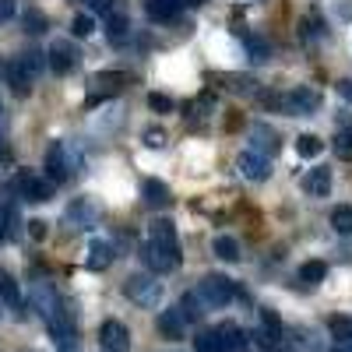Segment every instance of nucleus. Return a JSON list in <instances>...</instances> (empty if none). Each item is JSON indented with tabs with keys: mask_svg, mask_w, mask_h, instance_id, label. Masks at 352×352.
Returning <instances> with one entry per match:
<instances>
[{
	"mask_svg": "<svg viewBox=\"0 0 352 352\" xmlns=\"http://www.w3.org/2000/svg\"><path fill=\"white\" fill-rule=\"evenodd\" d=\"M141 257L155 275L180 268V236H176V226L169 219H155L148 226V240L141 247Z\"/></svg>",
	"mask_w": 352,
	"mask_h": 352,
	"instance_id": "f257e3e1",
	"label": "nucleus"
},
{
	"mask_svg": "<svg viewBox=\"0 0 352 352\" xmlns=\"http://www.w3.org/2000/svg\"><path fill=\"white\" fill-rule=\"evenodd\" d=\"M39 74H43V53L39 50H25L8 64V81H11V88L18 96H25Z\"/></svg>",
	"mask_w": 352,
	"mask_h": 352,
	"instance_id": "f03ea898",
	"label": "nucleus"
},
{
	"mask_svg": "<svg viewBox=\"0 0 352 352\" xmlns=\"http://www.w3.org/2000/svg\"><path fill=\"white\" fill-rule=\"evenodd\" d=\"M124 292H127V300L134 303V307H144V310H152V307H159L162 303V282L155 278V275H148V272H138V275H131L127 282H124Z\"/></svg>",
	"mask_w": 352,
	"mask_h": 352,
	"instance_id": "7ed1b4c3",
	"label": "nucleus"
},
{
	"mask_svg": "<svg viewBox=\"0 0 352 352\" xmlns=\"http://www.w3.org/2000/svg\"><path fill=\"white\" fill-rule=\"evenodd\" d=\"M197 303L201 307H208V310H222V307H229L232 303V296H236V289H232V282L229 278H222V275H208L201 285H197Z\"/></svg>",
	"mask_w": 352,
	"mask_h": 352,
	"instance_id": "20e7f679",
	"label": "nucleus"
},
{
	"mask_svg": "<svg viewBox=\"0 0 352 352\" xmlns=\"http://www.w3.org/2000/svg\"><path fill=\"white\" fill-rule=\"evenodd\" d=\"M272 102L278 109H285L289 116H310L320 106V92H317V88H310V85H296L292 92H285V96H278Z\"/></svg>",
	"mask_w": 352,
	"mask_h": 352,
	"instance_id": "39448f33",
	"label": "nucleus"
},
{
	"mask_svg": "<svg viewBox=\"0 0 352 352\" xmlns=\"http://www.w3.org/2000/svg\"><path fill=\"white\" fill-rule=\"evenodd\" d=\"M14 194L28 204H43V201L53 197V184L43 180V176H36V173H18L14 176Z\"/></svg>",
	"mask_w": 352,
	"mask_h": 352,
	"instance_id": "423d86ee",
	"label": "nucleus"
},
{
	"mask_svg": "<svg viewBox=\"0 0 352 352\" xmlns=\"http://www.w3.org/2000/svg\"><path fill=\"white\" fill-rule=\"evenodd\" d=\"M99 345L102 352H131V331L124 320H102V328H99Z\"/></svg>",
	"mask_w": 352,
	"mask_h": 352,
	"instance_id": "0eeeda50",
	"label": "nucleus"
},
{
	"mask_svg": "<svg viewBox=\"0 0 352 352\" xmlns=\"http://www.w3.org/2000/svg\"><path fill=\"white\" fill-rule=\"evenodd\" d=\"M67 222L74 229H96L99 226V204L92 197H74L67 204Z\"/></svg>",
	"mask_w": 352,
	"mask_h": 352,
	"instance_id": "6e6552de",
	"label": "nucleus"
},
{
	"mask_svg": "<svg viewBox=\"0 0 352 352\" xmlns=\"http://www.w3.org/2000/svg\"><path fill=\"white\" fill-rule=\"evenodd\" d=\"M46 176H50V184H64L71 176V159H67L64 141H53L46 148Z\"/></svg>",
	"mask_w": 352,
	"mask_h": 352,
	"instance_id": "1a4fd4ad",
	"label": "nucleus"
},
{
	"mask_svg": "<svg viewBox=\"0 0 352 352\" xmlns=\"http://www.w3.org/2000/svg\"><path fill=\"white\" fill-rule=\"evenodd\" d=\"M236 169H240L243 180H250V184H261V180H268V176H272V162L264 159V155H257V152H250V148L240 152Z\"/></svg>",
	"mask_w": 352,
	"mask_h": 352,
	"instance_id": "9d476101",
	"label": "nucleus"
},
{
	"mask_svg": "<svg viewBox=\"0 0 352 352\" xmlns=\"http://www.w3.org/2000/svg\"><path fill=\"white\" fill-rule=\"evenodd\" d=\"M28 303H32L46 320L64 307V303H60V296H56V289H53V285H46V282H36L32 289H28Z\"/></svg>",
	"mask_w": 352,
	"mask_h": 352,
	"instance_id": "9b49d317",
	"label": "nucleus"
},
{
	"mask_svg": "<svg viewBox=\"0 0 352 352\" xmlns=\"http://www.w3.org/2000/svg\"><path fill=\"white\" fill-rule=\"evenodd\" d=\"M113 257H116V247L109 240H92L85 250V268L88 272H106L113 264Z\"/></svg>",
	"mask_w": 352,
	"mask_h": 352,
	"instance_id": "f8f14e48",
	"label": "nucleus"
},
{
	"mask_svg": "<svg viewBox=\"0 0 352 352\" xmlns=\"http://www.w3.org/2000/svg\"><path fill=\"white\" fill-rule=\"evenodd\" d=\"M50 67H53L56 74H71V71L78 67V50H74V43L56 39V43L50 46Z\"/></svg>",
	"mask_w": 352,
	"mask_h": 352,
	"instance_id": "ddd939ff",
	"label": "nucleus"
},
{
	"mask_svg": "<svg viewBox=\"0 0 352 352\" xmlns=\"http://www.w3.org/2000/svg\"><path fill=\"white\" fill-rule=\"evenodd\" d=\"M50 335H53V342L56 345H67V342H78V335H74V314L67 310V307H60L53 317H50Z\"/></svg>",
	"mask_w": 352,
	"mask_h": 352,
	"instance_id": "4468645a",
	"label": "nucleus"
},
{
	"mask_svg": "<svg viewBox=\"0 0 352 352\" xmlns=\"http://www.w3.org/2000/svg\"><path fill=\"white\" fill-rule=\"evenodd\" d=\"M215 335H219L222 352H247V349H250V335H247L240 324H219Z\"/></svg>",
	"mask_w": 352,
	"mask_h": 352,
	"instance_id": "2eb2a0df",
	"label": "nucleus"
},
{
	"mask_svg": "<svg viewBox=\"0 0 352 352\" xmlns=\"http://www.w3.org/2000/svg\"><path fill=\"white\" fill-rule=\"evenodd\" d=\"M250 152L268 159L272 152H278V134L268 124H254V131H250Z\"/></svg>",
	"mask_w": 352,
	"mask_h": 352,
	"instance_id": "dca6fc26",
	"label": "nucleus"
},
{
	"mask_svg": "<svg viewBox=\"0 0 352 352\" xmlns=\"http://www.w3.org/2000/svg\"><path fill=\"white\" fill-rule=\"evenodd\" d=\"M303 190H307L310 197H328V190H331V169H328V166L310 169V173L303 176Z\"/></svg>",
	"mask_w": 352,
	"mask_h": 352,
	"instance_id": "f3484780",
	"label": "nucleus"
},
{
	"mask_svg": "<svg viewBox=\"0 0 352 352\" xmlns=\"http://www.w3.org/2000/svg\"><path fill=\"white\" fill-rule=\"evenodd\" d=\"M141 197H144V204H148V208H169V201H173V194H169V187H166L162 180H144Z\"/></svg>",
	"mask_w": 352,
	"mask_h": 352,
	"instance_id": "a211bd4d",
	"label": "nucleus"
},
{
	"mask_svg": "<svg viewBox=\"0 0 352 352\" xmlns=\"http://www.w3.org/2000/svg\"><path fill=\"white\" fill-rule=\"evenodd\" d=\"M144 11H148L155 21H173L184 11V0H144Z\"/></svg>",
	"mask_w": 352,
	"mask_h": 352,
	"instance_id": "6ab92c4d",
	"label": "nucleus"
},
{
	"mask_svg": "<svg viewBox=\"0 0 352 352\" xmlns=\"http://www.w3.org/2000/svg\"><path fill=\"white\" fill-rule=\"evenodd\" d=\"M184 324H187V320H184L180 310H166V314L159 317V331H162L166 338H180V335H184Z\"/></svg>",
	"mask_w": 352,
	"mask_h": 352,
	"instance_id": "aec40b11",
	"label": "nucleus"
},
{
	"mask_svg": "<svg viewBox=\"0 0 352 352\" xmlns=\"http://www.w3.org/2000/svg\"><path fill=\"white\" fill-rule=\"evenodd\" d=\"M324 275H328V264L324 261H307L303 268H300V282L303 285H320V282H324Z\"/></svg>",
	"mask_w": 352,
	"mask_h": 352,
	"instance_id": "412c9836",
	"label": "nucleus"
},
{
	"mask_svg": "<svg viewBox=\"0 0 352 352\" xmlns=\"http://www.w3.org/2000/svg\"><path fill=\"white\" fill-rule=\"evenodd\" d=\"M212 250H215V257L219 261H240V243L232 240V236H215V243H212Z\"/></svg>",
	"mask_w": 352,
	"mask_h": 352,
	"instance_id": "4be33fe9",
	"label": "nucleus"
},
{
	"mask_svg": "<svg viewBox=\"0 0 352 352\" xmlns=\"http://www.w3.org/2000/svg\"><path fill=\"white\" fill-rule=\"evenodd\" d=\"M296 152H300V159H317L320 152H324V141H320L317 134H300L296 138Z\"/></svg>",
	"mask_w": 352,
	"mask_h": 352,
	"instance_id": "5701e85b",
	"label": "nucleus"
},
{
	"mask_svg": "<svg viewBox=\"0 0 352 352\" xmlns=\"http://www.w3.org/2000/svg\"><path fill=\"white\" fill-rule=\"evenodd\" d=\"M331 229L342 232V236H352V204H338L331 212Z\"/></svg>",
	"mask_w": 352,
	"mask_h": 352,
	"instance_id": "b1692460",
	"label": "nucleus"
},
{
	"mask_svg": "<svg viewBox=\"0 0 352 352\" xmlns=\"http://www.w3.org/2000/svg\"><path fill=\"white\" fill-rule=\"evenodd\" d=\"M194 352H222L215 328H208V331H197V338H194Z\"/></svg>",
	"mask_w": 352,
	"mask_h": 352,
	"instance_id": "393cba45",
	"label": "nucleus"
},
{
	"mask_svg": "<svg viewBox=\"0 0 352 352\" xmlns=\"http://www.w3.org/2000/svg\"><path fill=\"white\" fill-rule=\"evenodd\" d=\"M106 32H109V39L120 43V39L127 36V14H120V11L109 14V21H106Z\"/></svg>",
	"mask_w": 352,
	"mask_h": 352,
	"instance_id": "a878e982",
	"label": "nucleus"
},
{
	"mask_svg": "<svg viewBox=\"0 0 352 352\" xmlns=\"http://www.w3.org/2000/svg\"><path fill=\"white\" fill-rule=\"evenodd\" d=\"M0 300H4V303H18V282L4 268H0Z\"/></svg>",
	"mask_w": 352,
	"mask_h": 352,
	"instance_id": "bb28decb",
	"label": "nucleus"
},
{
	"mask_svg": "<svg viewBox=\"0 0 352 352\" xmlns=\"http://www.w3.org/2000/svg\"><path fill=\"white\" fill-rule=\"evenodd\" d=\"M14 208L11 204H0V240H11V232H14Z\"/></svg>",
	"mask_w": 352,
	"mask_h": 352,
	"instance_id": "cd10ccee",
	"label": "nucleus"
},
{
	"mask_svg": "<svg viewBox=\"0 0 352 352\" xmlns=\"http://www.w3.org/2000/svg\"><path fill=\"white\" fill-rule=\"evenodd\" d=\"M71 32L78 36V39H88L96 32V21H92V14H78L74 21H71Z\"/></svg>",
	"mask_w": 352,
	"mask_h": 352,
	"instance_id": "c85d7f7f",
	"label": "nucleus"
},
{
	"mask_svg": "<svg viewBox=\"0 0 352 352\" xmlns=\"http://www.w3.org/2000/svg\"><path fill=\"white\" fill-rule=\"evenodd\" d=\"M247 53H250L254 64H264V60H268V46H264V39H257V36H247Z\"/></svg>",
	"mask_w": 352,
	"mask_h": 352,
	"instance_id": "c756f323",
	"label": "nucleus"
},
{
	"mask_svg": "<svg viewBox=\"0 0 352 352\" xmlns=\"http://www.w3.org/2000/svg\"><path fill=\"white\" fill-rule=\"evenodd\" d=\"M25 32H32V36L46 32V18H43L39 11H28V14H25Z\"/></svg>",
	"mask_w": 352,
	"mask_h": 352,
	"instance_id": "7c9ffc66",
	"label": "nucleus"
},
{
	"mask_svg": "<svg viewBox=\"0 0 352 352\" xmlns=\"http://www.w3.org/2000/svg\"><path fill=\"white\" fill-rule=\"evenodd\" d=\"M148 106H152L155 113H169V109H173V99L162 96V92H152V96H148Z\"/></svg>",
	"mask_w": 352,
	"mask_h": 352,
	"instance_id": "2f4dec72",
	"label": "nucleus"
},
{
	"mask_svg": "<svg viewBox=\"0 0 352 352\" xmlns=\"http://www.w3.org/2000/svg\"><path fill=\"white\" fill-rule=\"evenodd\" d=\"M338 155H345V159H352V127L338 134Z\"/></svg>",
	"mask_w": 352,
	"mask_h": 352,
	"instance_id": "473e14b6",
	"label": "nucleus"
},
{
	"mask_svg": "<svg viewBox=\"0 0 352 352\" xmlns=\"http://www.w3.org/2000/svg\"><path fill=\"white\" fill-rule=\"evenodd\" d=\"M144 144H148V148H162V144H166V134H162L159 127L144 131Z\"/></svg>",
	"mask_w": 352,
	"mask_h": 352,
	"instance_id": "72a5a7b5",
	"label": "nucleus"
},
{
	"mask_svg": "<svg viewBox=\"0 0 352 352\" xmlns=\"http://www.w3.org/2000/svg\"><path fill=\"white\" fill-rule=\"evenodd\" d=\"M335 18L338 21H352V0H335Z\"/></svg>",
	"mask_w": 352,
	"mask_h": 352,
	"instance_id": "f704fd0d",
	"label": "nucleus"
},
{
	"mask_svg": "<svg viewBox=\"0 0 352 352\" xmlns=\"http://www.w3.org/2000/svg\"><path fill=\"white\" fill-rule=\"evenodd\" d=\"M14 18V0H0V25Z\"/></svg>",
	"mask_w": 352,
	"mask_h": 352,
	"instance_id": "c9c22d12",
	"label": "nucleus"
},
{
	"mask_svg": "<svg viewBox=\"0 0 352 352\" xmlns=\"http://www.w3.org/2000/svg\"><path fill=\"white\" fill-rule=\"evenodd\" d=\"M338 96H342L345 102H352V78H345V81H338Z\"/></svg>",
	"mask_w": 352,
	"mask_h": 352,
	"instance_id": "e433bc0d",
	"label": "nucleus"
},
{
	"mask_svg": "<svg viewBox=\"0 0 352 352\" xmlns=\"http://www.w3.org/2000/svg\"><path fill=\"white\" fill-rule=\"evenodd\" d=\"M81 4H88L92 11H106V8H109V0H81Z\"/></svg>",
	"mask_w": 352,
	"mask_h": 352,
	"instance_id": "4c0bfd02",
	"label": "nucleus"
},
{
	"mask_svg": "<svg viewBox=\"0 0 352 352\" xmlns=\"http://www.w3.org/2000/svg\"><path fill=\"white\" fill-rule=\"evenodd\" d=\"M335 352H352V335H345V338L335 345Z\"/></svg>",
	"mask_w": 352,
	"mask_h": 352,
	"instance_id": "58836bf2",
	"label": "nucleus"
},
{
	"mask_svg": "<svg viewBox=\"0 0 352 352\" xmlns=\"http://www.w3.org/2000/svg\"><path fill=\"white\" fill-rule=\"evenodd\" d=\"M56 352H78V342H67V345H56Z\"/></svg>",
	"mask_w": 352,
	"mask_h": 352,
	"instance_id": "ea45409f",
	"label": "nucleus"
},
{
	"mask_svg": "<svg viewBox=\"0 0 352 352\" xmlns=\"http://www.w3.org/2000/svg\"><path fill=\"white\" fill-rule=\"evenodd\" d=\"M187 4H204V0H184V8H187Z\"/></svg>",
	"mask_w": 352,
	"mask_h": 352,
	"instance_id": "a19ab883",
	"label": "nucleus"
},
{
	"mask_svg": "<svg viewBox=\"0 0 352 352\" xmlns=\"http://www.w3.org/2000/svg\"><path fill=\"white\" fill-rule=\"evenodd\" d=\"M243 4H261V0H243Z\"/></svg>",
	"mask_w": 352,
	"mask_h": 352,
	"instance_id": "79ce46f5",
	"label": "nucleus"
},
{
	"mask_svg": "<svg viewBox=\"0 0 352 352\" xmlns=\"http://www.w3.org/2000/svg\"><path fill=\"white\" fill-rule=\"evenodd\" d=\"M0 320H4V310H0Z\"/></svg>",
	"mask_w": 352,
	"mask_h": 352,
	"instance_id": "37998d69",
	"label": "nucleus"
},
{
	"mask_svg": "<svg viewBox=\"0 0 352 352\" xmlns=\"http://www.w3.org/2000/svg\"><path fill=\"white\" fill-rule=\"evenodd\" d=\"M0 152H4V144H0Z\"/></svg>",
	"mask_w": 352,
	"mask_h": 352,
	"instance_id": "c03bdc74",
	"label": "nucleus"
},
{
	"mask_svg": "<svg viewBox=\"0 0 352 352\" xmlns=\"http://www.w3.org/2000/svg\"><path fill=\"white\" fill-rule=\"evenodd\" d=\"M0 113H4V106H0Z\"/></svg>",
	"mask_w": 352,
	"mask_h": 352,
	"instance_id": "a18cd8bd",
	"label": "nucleus"
}]
</instances>
